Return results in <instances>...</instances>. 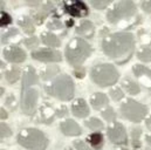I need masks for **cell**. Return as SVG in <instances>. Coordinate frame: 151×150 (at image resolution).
<instances>
[{"instance_id":"cell-1","label":"cell","mask_w":151,"mask_h":150,"mask_svg":"<svg viewBox=\"0 0 151 150\" xmlns=\"http://www.w3.org/2000/svg\"><path fill=\"white\" fill-rule=\"evenodd\" d=\"M103 53L118 65L128 62L135 50V38L129 32H117L109 34L102 41Z\"/></svg>"},{"instance_id":"cell-2","label":"cell","mask_w":151,"mask_h":150,"mask_svg":"<svg viewBox=\"0 0 151 150\" xmlns=\"http://www.w3.org/2000/svg\"><path fill=\"white\" fill-rule=\"evenodd\" d=\"M66 59L74 68H81L83 62L91 54V46L82 38L77 37L72 39L66 47Z\"/></svg>"},{"instance_id":"cell-3","label":"cell","mask_w":151,"mask_h":150,"mask_svg":"<svg viewBox=\"0 0 151 150\" xmlns=\"http://www.w3.org/2000/svg\"><path fill=\"white\" fill-rule=\"evenodd\" d=\"M47 94L60 100V101H69L74 96L75 87L72 77L67 74H61L55 77L50 84L45 87Z\"/></svg>"},{"instance_id":"cell-4","label":"cell","mask_w":151,"mask_h":150,"mask_svg":"<svg viewBox=\"0 0 151 150\" xmlns=\"http://www.w3.org/2000/svg\"><path fill=\"white\" fill-rule=\"evenodd\" d=\"M20 146L29 150H45L48 146L47 136L37 128H25L18 135Z\"/></svg>"},{"instance_id":"cell-5","label":"cell","mask_w":151,"mask_h":150,"mask_svg":"<svg viewBox=\"0 0 151 150\" xmlns=\"http://www.w3.org/2000/svg\"><path fill=\"white\" fill-rule=\"evenodd\" d=\"M118 72L111 63H99L95 65L90 71L91 80L100 87H108L115 84L118 80Z\"/></svg>"},{"instance_id":"cell-6","label":"cell","mask_w":151,"mask_h":150,"mask_svg":"<svg viewBox=\"0 0 151 150\" xmlns=\"http://www.w3.org/2000/svg\"><path fill=\"white\" fill-rule=\"evenodd\" d=\"M137 12L136 5L132 1L123 0L118 1L107 12V19L111 24H117L122 20H128L132 18Z\"/></svg>"},{"instance_id":"cell-7","label":"cell","mask_w":151,"mask_h":150,"mask_svg":"<svg viewBox=\"0 0 151 150\" xmlns=\"http://www.w3.org/2000/svg\"><path fill=\"white\" fill-rule=\"evenodd\" d=\"M119 110H121L122 116L124 118H127L131 122H135V123L143 121L148 114V108L144 105H142V103H139L132 99L125 100L121 105Z\"/></svg>"},{"instance_id":"cell-8","label":"cell","mask_w":151,"mask_h":150,"mask_svg":"<svg viewBox=\"0 0 151 150\" xmlns=\"http://www.w3.org/2000/svg\"><path fill=\"white\" fill-rule=\"evenodd\" d=\"M39 100V92L34 87H26L21 88V99L20 106L21 110L25 115H33L35 112Z\"/></svg>"},{"instance_id":"cell-9","label":"cell","mask_w":151,"mask_h":150,"mask_svg":"<svg viewBox=\"0 0 151 150\" xmlns=\"http://www.w3.org/2000/svg\"><path fill=\"white\" fill-rule=\"evenodd\" d=\"M32 58L40 62H59L62 60L61 53L54 48H40L33 50Z\"/></svg>"},{"instance_id":"cell-10","label":"cell","mask_w":151,"mask_h":150,"mask_svg":"<svg viewBox=\"0 0 151 150\" xmlns=\"http://www.w3.org/2000/svg\"><path fill=\"white\" fill-rule=\"evenodd\" d=\"M108 137L109 140L118 146H123L127 144L128 142V137H127V131L125 128L123 127V124H121L119 122H114L113 125H110L108 128Z\"/></svg>"},{"instance_id":"cell-11","label":"cell","mask_w":151,"mask_h":150,"mask_svg":"<svg viewBox=\"0 0 151 150\" xmlns=\"http://www.w3.org/2000/svg\"><path fill=\"white\" fill-rule=\"evenodd\" d=\"M63 11L74 18H84L88 15V6L83 1H65Z\"/></svg>"},{"instance_id":"cell-12","label":"cell","mask_w":151,"mask_h":150,"mask_svg":"<svg viewBox=\"0 0 151 150\" xmlns=\"http://www.w3.org/2000/svg\"><path fill=\"white\" fill-rule=\"evenodd\" d=\"M4 58L12 63H21L26 60V52L18 46H9L2 52Z\"/></svg>"},{"instance_id":"cell-13","label":"cell","mask_w":151,"mask_h":150,"mask_svg":"<svg viewBox=\"0 0 151 150\" xmlns=\"http://www.w3.org/2000/svg\"><path fill=\"white\" fill-rule=\"evenodd\" d=\"M67 115V108L62 106L61 108L54 110L49 107L41 108V121L43 123H52L56 117H62Z\"/></svg>"},{"instance_id":"cell-14","label":"cell","mask_w":151,"mask_h":150,"mask_svg":"<svg viewBox=\"0 0 151 150\" xmlns=\"http://www.w3.org/2000/svg\"><path fill=\"white\" fill-rule=\"evenodd\" d=\"M60 130L66 136H78L82 133L80 125L76 123L74 120H70V118L65 120V121H62L60 123Z\"/></svg>"},{"instance_id":"cell-15","label":"cell","mask_w":151,"mask_h":150,"mask_svg":"<svg viewBox=\"0 0 151 150\" xmlns=\"http://www.w3.org/2000/svg\"><path fill=\"white\" fill-rule=\"evenodd\" d=\"M38 82H39V77H38V74H37V71L33 68V66H27L24 69L21 88L33 87V86L38 84Z\"/></svg>"},{"instance_id":"cell-16","label":"cell","mask_w":151,"mask_h":150,"mask_svg":"<svg viewBox=\"0 0 151 150\" xmlns=\"http://www.w3.org/2000/svg\"><path fill=\"white\" fill-rule=\"evenodd\" d=\"M72 112L76 117L84 118L89 115V107L83 99H76L72 103Z\"/></svg>"},{"instance_id":"cell-17","label":"cell","mask_w":151,"mask_h":150,"mask_svg":"<svg viewBox=\"0 0 151 150\" xmlns=\"http://www.w3.org/2000/svg\"><path fill=\"white\" fill-rule=\"evenodd\" d=\"M76 34L80 35V38H91L94 35V32H95V27L93 25L91 21H88V20H84L82 21L75 30Z\"/></svg>"},{"instance_id":"cell-18","label":"cell","mask_w":151,"mask_h":150,"mask_svg":"<svg viewBox=\"0 0 151 150\" xmlns=\"http://www.w3.org/2000/svg\"><path fill=\"white\" fill-rule=\"evenodd\" d=\"M53 11H54V5L52 2H45V4H42L40 6V8L37 11L35 15H34V21L38 25H40Z\"/></svg>"},{"instance_id":"cell-19","label":"cell","mask_w":151,"mask_h":150,"mask_svg":"<svg viewBox=\"0 0 151 150\" xmlns=\"http://www.w3.org/2000/svg\"><path fill=\"white\" fill-rule=\"evenodd\" d=\"M90 105L94 109H101L108 105V96L103 93H94L90 97Z\"/></svg>"},{"instance_id":"cell-20","label":"cell","mask_w":151,"mask_h":150,"mask_svg":"<svg viewBox=\"0 0 151 150\" xmlns=\"http://www.w3.org/2000/svg\"><path fill=\"white\" fill-rule=\"evenodd\" d=\"M19 26L24 30L25 33L27 34H33L34 31H35V27H34V19L31 17V15H22L19 21H18Z\"/></svg>"},{"instance_id":"cell-21","label":"cell","mask_w":151,"mask_h":150,"mask_svg":"<svg viewBox=\"0 0 151 150\" xmlns=\"http://www.w3.org/2000/svg\"><path fill=\"white\" fill-rule=\"evenodd\" d=\"M40 38H41L42 43L46 45V46H48V47H59L61 45V41H60L59 37L55 35V34H53V33H50V32H43V33H41Z\"/></svg>"},{"instance_id":"cell-22","label":"cell","mask_w":151,"mask_h":150,"mask_svg":"<svg viewBox=\"0 0 151 150\" xmlns=\"http://www.w3.org/2000/svg\"><path fill=\"white\" fill-rule=\"evenodd\" d=\"M103 141H104L103 140V135L101 133H99V131H94L90 135H88V137H87V142L96 150L102 148Z\"/></svg>"},{"instance_id":"cell-23","label":"cell","mask_w":151,"mask_h":150,"mask_svg":"<svg viewBox=\"0 0 151 150\" xmlns=\"http://www.w3.org/2000/svg\"><path fill=\"white\" fill-rule=\"evenodd\" d=\"M122 87L125 89V92L128 94H131V95H137L141 93V87L137 82L130 80V79H124L122 81Z\"/></svg>"},{"instance_id":"cell-24","label":"cell","mask_w":151,"mask_h":150,"mask_svg":"<svg viewBox=\"0 0 151 150\" xmlns=\"http://www.w3.org/2000/svg\"><path fill=\"white\" fill-rule=\"evenodd\" d=\"M132 72L138 79L149 80L151 82V69H149L148 67H145L143 65H135L132 67Z\"/></svg>"},{"instance_id":"cell-25","label":"cell","mask_w":151,"mask_h":150,"mask_svg":"<svg viewBox=\"0 0 151 150\" xmlns=\"http://www.w3.org/2000/svg\"><path fill=\"white\" fill-rule=\"evenodd\" d=\"M20 75H21V69L19 67H15V66L8 68L5 72V77H6L7 82H9V83H15L19 80Z\"/></svg>"},{"instance_id":"cell-26","label":"cell","mask_w":151,"mask_h":150,"mask_svg":"<svg viewBox=\"0 0 151 150\" xmlns=\"http://www.w3.org/2000/svg\"><path fill=\"white\" fill-rule=\"evenodd\" d=\"M59 72H60V69H59L58 66H47V67L42 71L41 77H42L43 81H48V80L54 79L56 75L59 74Z\"/></svg>"},{"instance_id":"cell-27","label":"cell","mask_w":151,"mask_h":150,"mask_svg":"<svg viewBox=\"0 0 151 150\" xmlns=\"http://www.w3.org/2000/svg\"><path fill=\"white\" fill-rule=\"evenodd\" d=\"M141 135H142V129L139 127L131 129V141H132V147L135 149L141 147Z\"/></svg>"},{"instance_id":"cell-28","label":"cell","mask_w":151,"mask_h":150,"mask_svg":"<svg viewBox=\"0 0 151 150\" xmlns=\"http://www.w3.org/2000/svg\"><path fill=\"white\" fill-rule=\"evenodd\" d=\"M84 124L91 130H101L103 128V123L96 117H90L89 120H87L84 122Z\"/></svg>"},{"instance_id":"cell-29","label":"cell","mask_w":151,"mask_h":150,"mask_svg":"<svg viewBox=\"0 0 151 150\" xmlns=\"http://www.w3.org/2000/svg\"><path fill=\"white\" fill-rule=\"evenodd\" d=\"M137 58L143 62H151V48L143 47L137 52Z\"/></svg>"},{"instance_id":"cell-30","label":"cell","mask_w":151,"mask_h":150,"mask_svg":"<svg viewBox=\"0 0 151 150\" xmlns=\"http://www.w3.org/2000/svg\"><path fill=\"white\" fill-rule=\"evenodd\" d=\"M18 35H19V31L17 28H8L5 33H2V35H1V42L2 43L8 42L9 40L14 39V38L18 37Z\"/></svg>"},{"instance_id":"cell-31","label":"cell","mask_w":151,"mask_h":150,"mask_svg":"<svg viewBox=\"0 0 151 150\" xmlns=\"http://www.w3.org/2000/svg\"><path fill=\"white\" fill-rule=\"evenodd\" d=\"M109 95H110V97L113 99L114 101H119V100H122L124 97V93L119 87H113L109 90Z\"/></svg>"},{"instance_id":"cell-32","label":"cell","mask_w":151,"mask_h":150,"mask_svg":"<svg viewBox=\"0 0 151 150\" xmlns=\"http://www.w3.org/2000/svg\"><path fill=\"white\" fill-rule=\"evenodd\" d=\"M102 117L107 121V122H115V118H116V114L114 112L113 108L110 107H107L106 109L102 110Z\"/></svg>"},{"instance_id":"cell-33","label":"cell","mask_w":151,"mask_h":150,"mask_svg":"<svg viewBox=\"0 0 151 150\" xmlns=\"http://www.w3.org/2000/svg\"><path fill=\"white\" fill-rule=\"evenodd\" d=\"M62 27H63V25H62V22L59 18H53L47 24V28L52 30V31H59V30H62Z\"/></svg>"},{"instance_id":"cell-34","label":"cell","mask_w":151,"mask_h":150,"mask_svg":"<svg viewBox=\"0 0 151 150\" xmlns=\"http://www.w3.org/2000/svg\"><path fill=\"white\" fill-rule=\"evenodd\" d=\"M90 5L95 9H104L106 7H108L110 5V1L109 0H91Z\"/></svg>"},{"instance_id":"cell-35","label":"cell","mask_w":151,"mask_h":150,"mask_svg":"<svg viewBox=\"0 0 151 150\" xmlns=\"http://www.w3.org/2000/svg\"><path fill=\"white\" fill-rule=\"evenodd\" d=\"M11 22H12L11 15H9L8 13L1 11V12H0V25H1V27H6V26H8Z\"/></svg>"},{"instance_id":"cell-36","label":"cell","mask_w":151,"mask_h":150,"mask_svg":"<svg viewBox=\"0 0 151 150\" xmlns=\"http://www.w3.org/2000/svg\"><path fill=\"white\" fill-rule=\"evenodd\" d=\"M24 43H25L26 47H28V48H33V47H37V46L39 45V40H38V38L33 35V37L25 39V40H24Z\"/></svg>"},{"instance_id":"cell-37","label":"cell","mask_w":151,"mask_h":150,"mask_svg":"<svg viewBox=\"0 0 151 150\" xmlns=\"http://www.w3.org/2000/svg\"><path fill=\"white\" fill-rule=\"evenodd\" d=\"M1 138H6V137H9L12 135V130L11 128L5 123V122H1Z\"/></svg>"},{"instance_id":"cell-38","label":"cell","mask_w":151,"mask_h":150,"mask_svg":"<svg viewBox=\"0 0 151 150\" xmlns=\"http://www.w3.org/2000/svg\"><path fill=\"white\" fill-rule=\"evenodd\" d=\"M74 148H75L76 150H89L88 144H87L84 141H80V140L74 141Z\"/></svg>"},{"instance_id":"cell-39","label":"cell","mask_w":151,"mask_h":150,"mask_svg":"<svg viewBox=\"0 0 151 150\" xmlns=\"http://www.w3.org/2000/svg\"><path fill=\"white\" fill-rule=\"evenodd\" d=\"M6 105H7L11 109L15 108V97H14V95H8V96H7V99H6Z\"/></svg>"},{"instance_id":"cell-40","label":"cell","mask_w":151,"mask_h":150,"mask_svg":"<svg viewBox=\"0 0 151 150\" xmlns=\"http://www.w3.org/2000/svg\"><path fill=\"white\" fill-rule=\"evenodd\" d=\"M142 9L147 13H151V0H147L142 2Z\"/></svg>"},{"instance_id":"cell-41","label":"cell","mask_w":151,"mask_h":150,"mask_svg":"<svg viewBox=\"0 0 151 150\" xmlns=\"http://www.w3.org/2000/svg\"><path fill=\"white\" fill-rule=\"evenodd\" d=\"M1 120H6L7 118V112H6V110L4 109V108H1Z\"/></svg>"},{"instance_id":"cell-42","label":"cell","mask_w":151,"mask_h":150,"mask_svg":"<svg viewBox=\"0 0 151 150\" xmlns=\"http://www.w3.org/2000/svg\"><path fill=\"white\" fill-rule=\"evenodd\" d=\"M145 141H147V143H148L149 146H151V131L145 136Z\"/></svg>"},{"instance_id":"cell-43","label":"cell","mask_w":151,"mask_h":150,"mask_svg":"<svg viewBox=\"0 0 151 150\" xmlns=\"http://www.w3.org/2000/svg\"><path fill=\"white\" fill-rule=\"evenodd\" d=\"M145 124H147V127H148V128H151V116H149V117L147 118Z\"/></svg>"},{"instance_id":"cell-44","label":"cell","mask_w":151,"mask_h":150,"mask_svg":"<svg viewBox=\"0 0 151 150\" xmlns=\"http://www.w3.org/2000/svg\"><path fill=\"white\" fill-rule=\"evenodd\" d=\"M115 150H129L128 148H125V147H116Z\"/></svg>"},{"instance_id":"cell-45","label":"cell","mask_w":151,"mask_h":150,"mask_svg":"<svg viewBox=\"0 0 151 150\" xmlns=\"http://www.w3.org/2000/svg\"><path fill=\"white\" fill-rule=\"evenodd\" d=\"M65 150H73V149H70V148H67V149H65Z\"/></svg>"},{"instance_id":"cell-46","label":"cell","mask_w":151,"mask_h":150,"mask_svg":"<svg viewBox=\"0 0 151 150\" xmlns=\"http://www.w3.org/2000/svg\"><path fill=\"white\" fill-rule=\"evenodd\" d=\"M144 150H150V149H144Z\"/></svg>"},{"instance_id":"cell-47","label":"cell","mask_w":151,"mask_h":150,"mask_svg":"<svg viewBox=\"0 0 151 150\" xmlns=\"http://www.w3.org/2000/svg\"><path fill=\"white\" fill-rule=\"evenodd\" d=\"M1 150H5V149H1Z\"/></svg>"}]
</instances>
